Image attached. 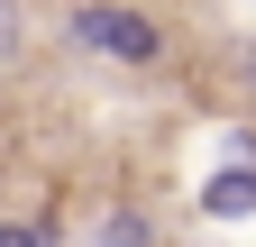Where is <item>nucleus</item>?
Segmentation results:
<instances>
[{"label":"nucleus","mask_w":256,"mask_h":247,"mask_svg":"<svg viewBox=\"0 0 256 247\" xmlns=\"http://www.w3.org/2000/svg\"><path fill=\"white\" fill-rule=\"evenodd\" d=\"M28 46H37V10L28 0H0V64H18Z\"/></svg>","instance_id":"4"},{"label":"nucleus","mask_w":256,"mask_h":247,"mask_svg":"<svg viewBox=\"0 0 256 247\" xmlns=\"http://www.w3.org/2000/svg\"><path fill=\"white\" fill-rule=\"evenodd\" d=\"M202 220H256V156H220L202 183Z\"/></svg>","instance_id":"2"},{"label":"nucleus","mask_w":256,"mask_h":247,"mask_svg":"<svg viewBox=\"0 0 256 247\" xmlns=\"http://www.w3.org/2000/svg\"><path fill=\"white\" fill-rule=\"evenodd\" d=\"M238 82H247V101H256V37L238 46Z\"/></svg>","instance_id":"6"},{"label":"nucleus","mask_w":256,"mask_h":247,"mask_svg":"<svg viewBox=\"0 0 256 247\" xmlns=\"http://www.w3.org/2000/svg\"><path fill=\"white\" fill-rule=\"evenodd\" d=\"M0 247H55V220H0Z\"/></svg>","instance_id":"5"},{"label":"nucleus","mask_w":256,"mask_h":247,"mask_svg":"<svg viewBox=\"0 0 256 247\" xmlns=\"http://www.w3.org/2000/svg\"><path fill=\"white\" fill-rule=\"evenodd\" d=\"M64 46L82 64H110V74H156L174 55V28L146 0H82V10H64Z\"/></svg>","instance_id":"1"},{"label":"nucleus","mask_w":256,"mask_h":247,"mask_svg":"<svg viewBox=\"0 0 256 247\" xmlns=\"http://www.w3.org/2000/svg\"><path fill=\"white\" fill-rule=\"evenodd\" d=\"M92 247H156V210L146 202H110L92 220Z\"/></svg>","instance_id":"3"}]
</instances>
